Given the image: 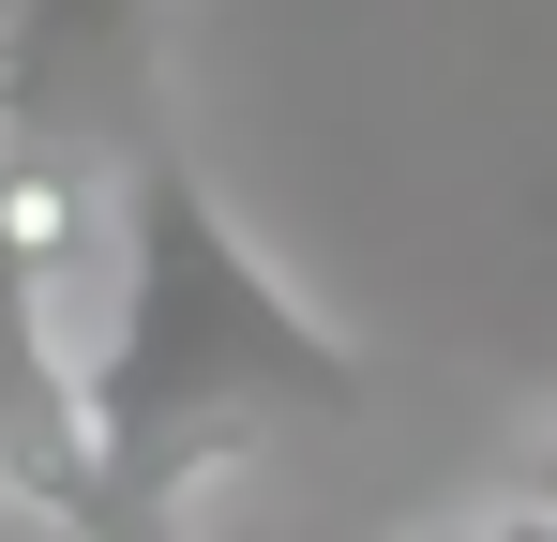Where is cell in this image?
Here are the masks:
<instances>
[{
  "label": "cell",
  "instance_id": "obj_1",
  "mask_svg": "<svg viewBox=\"0 0 557 542\" xmlns=\"http://www.w3.org/2000/svg\"><path fill=\"white\" fill-rule=\"evenodd\" d=\"M362 392H376L362 347L242 242V211L211 196V167L182 136L136 121L106 332L76 347V407H91V513H76V542H182V497L211 467H242L286 422H347Z\"/></svg>",
  "mask_w": 557,
  "mask_h": 542
},
{
  "label": "cell",
  "instance_id": "obj_2",
  "mask_svg": "<svg viewBox=\"0 0 557 542\" xmlns=\"http://www.w3.org/2000/svg\"><path fill=\"white\" fill-rule=\"evenodd\" d=\"M453 542H557V528L528 513V497H497V513H482V528H453Z\"/></svg>",
  "mask_w": 557,
  "mask_h": 542
},
{
  "label": "cell",
  "instance_id": "obj_3",
  "mask_svg": "<svg viewBox=\"0 0 557 542\" xmlns=\"http://www.w3.org/2000/svg\"><path fill=\"white\" fill-rule=\"evenodd\" d=\"M528 513H543V528H557V422H543V438H528Z\"/></svg>",
  "mask_w": 557,
  "mask_h": 542
},
{
  "label": "cell",
  "instance_id": "obj_4",
  "mask_svg": "<svg viewBox=\"0 0 557 542\" xmlns=\"http://www.w3.org/2000/svg\"><path fill=\"white\" fill-rule=\"evenodd\" d=\"M30 542H76V528H46V513H30Z\"/></svg>",
  "mask_w": 557,
  "mask_h": 542
}]
</instances>
